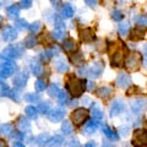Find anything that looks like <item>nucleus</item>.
Listing matches in <instances>:
<instances>
[{
    "instance_id": "13d9d810",
    "label": "nucleus",
    "mask_w": 147,
    "mask_h": 147,
    "mask_svg": "<svg viewBox=\"0 0 147 147\" xmlns=\"http://www.w3.org/2000/svg\"><path fill=\"white\" fill-rule=\"evenodd\" d=\"M102 147H114L113 145H110L109 142H103V145H102Z\"/></svg>"
},
{
    "instance_id": "052dcab7",
    "label": "nucleus",
    "mask_w": 147,
    "mask_h": 147,
    "mask_svg": "<svg viewBox=\"0 0 147 147\" xmlns=\"http://www.w3.org/2000/svg\"><path fill=\"white\" fill-rule=\"evenodd\" d=\"M144 66H145V69L147 70V57L144 58Z\"/></svg>"
},
{
    "instance_id": "5701e85b",
    "label": "nucleus",
    "mask_w": 147,
    "mask_h": 147,
    "mask_svg": "<svg viewBox=\"0 0 147 147\" xmlns=\"http://www.w3.org/2000/svg\"><path fill=\"white\" fill-rule=\"evenodd\" d=\"M91 113H92V115H93V118L97 119V120H100V119H103V112L99 109V107L97 105V103L92 102V104H91Z\"/></svg>"
},
{
    "instance_id": "f704fd0d",
    "label": "nucleus",
    "mask_w": 147,
    "mask_h": 147,
    "mask_svg": "<svg viewBox=\"0 0 147 147\" xmlns=\"http://www.w3.org/2000/svg\"><path fill=\"white\" fill-rule=\"evenodd\" d=\"M49 140H50V137H49V135H47V134H42V135H39V136L37 137V139H36L37 144H38L39 146H44V145H48Z\"/></svg>"
},
{
    "instance_id": "4468645a",
    "label": "nucleus",
    "mask_w": 147,
    "mask_h": 147,
    "mask_svg": "<svg viewBox=\"0 0 147 147\" xmlns=\"http://www.w3.org/2000/svg\"><path fill=\"white\" fill-rule=\"evenodd\" d=\"M64 115H65V112H64L63 109H60V108H57V109L50 110V112L48 113V119L50 121H53V123H58V121L63 120Z\"/></svg>"
},
{
    "instance_id": "f257e3e1",
    "label": "nucleus",
    "mask_w": 147,
    "mask_h": 147,
    "mask_svg": "<svg viewBox=\"0 0 147 147\" xmlns=\"http://www.w3.org/2000/svg\"><path fill=\"white\" fill-rule=\"evenodd\" d=\"M86 81H80L77 80L76 77H71V79H69L67 82H66V87L69 92L72 94V97L75 98H79L80 96L84 93V91L86 90Z\"/></svg>"
},
{
    "instance_id": "7ed1b4c3",
    "label": "nucleus",
    "mask_w": 147,
    "mask_h": 147,
    "mask_svg": "<svg viewBox=\"0 0 147 147\" xmlns=\"http://www.w3.org/2000/svg\"><path fill=\"white\" fill-rule=\"evenodd\" d=\"M22 52H24V47H22L21 44H15V45H10V47H7L6 49H4L3 54L9 60H11V59L21 57Z\"/></svg>"
},
{
    "instance_id": "0eeeda50",
    "label": "nucleus",
    "mask_w": 147,
    "mask_h": 147,
    "mask_svg": "<svg viewBox=\"0 0 147 147\" xmlns=\"http://www.w3.org/2000/svg\"><path fill=\"white\" fill-rule=\"evenodd\" d=\"M147 108V99L146 98H136L131 103V112L134 114H141Z\"/></svg>"
},
{
    "instance_id": "c9c22d12",
    "label": "nucleus",
    "mask_w": 147,
    "mask_h": 147,
    "mask_svg": "<svg viewBox=\"0 0 147 147\" xmlns=\"http://www.w3.org/2000/svg\"><path fill=\"white\" fill-rule=\"evenodd\" d=\"M15 26L18 30H25V28H28L30 27L28 22H27L26 20H24V18H17V20L15 21Z\"/></svg>"
},
{
    "instance_id": "423d86ee",
    "label": "nucleus",
    "mask_w": 147,
    "mask_h": 147,
    "mask_svg": "<svg viewBox=\"0 0 147 147\" xmlns=\"http://www.w3.org/2000/svg\"><path fill=\"white\" fill-rule=\"evenodd\" d=\"M87 117H88V112H87V109L77 108L76 110H74L71 119L74 120V123H75L76 125H81V124L87 119Z\"/></svg>"
},
{
    "instance_id": "09e8293b",
    "label": "nucleus",
    "mask_w": 147,
    "mask_h": 147,
    "mask_svg": "<svg viewBox=\"0 0 147 147\" xmlns=\"http://www.w3.org/2000/svg\"><path fill=\"white\" fill-rule=\"evenodd\" d=\"M69 147H80V142H79V140H76V139L70 140V142H69Z\"/></svg>"
},
{
    "instance_id": "37998d69",
    "label": "nucleus",
    "mask_w": 147,
    "mask_h": 147,
    "mask_svg": "<svg viewBox=\"0 0 147 147\" xmlns=\"http://www.w3.org/2000/svg\"><path fill=\"white\" fill-rule=\"evenodd\" d=\"M58 97H59V103H60V104H66L67 103V94H66V92H60V93H59V96H58Z\"/></svg>"
},
{
    "instance_id": "a19ab883",
    "label": "nucleus",
    "mask_w": 147,
    "mask_h": 147,
    "mask_svg": "<svg viewBox=\"0 0 147 147\" xmlns=\"http://www.w3.org/2000/svg\"><path fill=\"white\" fill-rule=\"evenodd\" d=\"M45 88H47V84H45L44 80H38L36 82V90L37 91H44Z\"/></svg>"
},
{
    "instance_id": "2eb2a0df",
    "label": "nucleus",
    "mask_w": 147,
    "mask_h": 147,
    "mask_svg": "<svg viewBox=\"0 0 147 147\" xmlns=\"http://www.w3.org/2000/svg\"><path fill=\"white\" fill-rule=\"evenodd\" d=\"M80 38H81L82 42H86V43L92 42V40L96 38L93 30L92 28H82V30H80Z\"/></svg>"
},
{
    "instance_id": "aec40b11",
    "label": "nucleus",
    "mask_w": 147,
    "mask_h": 147,
    "mask_svg": "<svg viewBox=\"0 0 147 147\" xmlns=\"http://www.w3.org/2000/svg\"><path fill=\"white\" fill-rule=\"evenodd\" d=\"M30 65H31V70H32V72H33L36 76H40V75H42V72H43L42 64H40L38 60H37V59H32Z\"/></svg>"
},
{
    "instance_id": "ddd939ff",
    "label": "nucleus",
    "mask_w": 147,
    "mask_h": 147,
    "mask_svg": "<svg viewBox=\"0 0 147 147\" xmlns=\"http://www.w3.org/2000/svg\"><path fill=\"white\" fill-rule=\"evenodd\" d=\"M145 33H146V27L145 26H137L131 31L130 39L131 40H141V39L145 38Z\"/></svg>"
},
{
    "instance_id": "8fccbe9b",
    "label": "nucleus",
    "mask_w": 147,
    "mask_h": 147,
    "mask_svg": "<svg viewBox=\"0 0 147 147\" xmlns=\"http://www.w3.org/2000/svg\"><path fill=\"white\" fill-rule=\"evenodd\" d=\"M21 4V6L22 7H25V9H28V7H31V5H32V1H30V0H24V1H21L20 3Z\"/></svg>"
},
{
    "instance_id": "7c9ffc66",
    "label": "nucleus",
    "mask_w": 147,
    "mask_h": 147,
    "mask_svg": "<svg viewBox=\"0 0 147 147\" xmlns=\"http://www.w3.org/2000/svg\"><path fill=\"white\" fill-rule=\"evenodd\" d=\"M61 131H63V134L65 136L71 135L72 134V125H71V123L70 121H64L63 125H61Z\"/></svg>"
},
{
    "instance_id": "f8f14e48",
    "label": "nucleus",
    "mask_w": 147,
    "mask_h": 147,
    "mask_svg": "<svg viewBox=\"0 0 147 147\" xmlns=\"http://www.w3.org/2000/svg\"><path fill=\"white\" fill-rule=\"evenodd\" d=\"M115 84L118 87H120V88H126L127 86L131 85V77L127 75V74H119L117 80H115Z\"/></svg>"
},
{
    "instance_id": "4c0bfd02",
    "label": "nucleus",
    "mask_w": 147,
    "mask_h": 147,
    "mask_svg": "<svg viewBox=\"0 0 147 147\" xmlns=\"http://www.w3.org/2000/svg\"><path fill=\"white\" fill-rule=\"evenodd\" d=\"M25 99L31 103H34V102H38L39 100V96L34 94V93H27V94H25Z\"/></svg>"
},
{
    "instance_id": "4be33fe9",
    "label": "nucleus",
    "mask_w": 147,
    "mask_h": 147,
    "mask_svg": "<svg viewBox=\"0 0 147 147\" xmlns=\"http://www.w3.org/2000/svg\"><path fill=\"white\" fill-rule=\"evenodd\" d=\"M98 125H99V123L98 121H88L85 125V127H84V132L86 135H92V134H94L96 132V130H97V127H98Z\"/></svg>"
},
{
    "instance_id": "3c124183",
    "label": "nucleus",
    "mask_w": 147,
    "mask_h": 147,
    "mask_svg": "<svg viewBox=\"0 0 147 147\" xmlns=\"http://www.w3.org/2000/svg\"><path fill=\"white\" fill-rule=\"evenodd\" d=\"M87 74H88V70H87L86 67H81V69H79V75H80V76L84 77V76L87 75Z\"/></svg>"
},
{
    "instance_id": "c03bdc74",
    "label": "nucleus",
    "mask_w": 147,
    "mask_h": 147,
    "mask_svg": "<svg viewBox=\"0 0 147 147\" xmlns=\"http://www.w3.org/2000/svg\"><path fill=\"white\" fill-rule=\"evenodd\" d=\"M28 28L31 30L32 33H37V32L39 31V28H40V22H38V21L33 22V24H32V25H30Z\"/></svg>"
},
{
    "instance_id": "2f4dec72",
    "label": "nucleus",
    "mask_w": 147,
    "mask_h": 147,
    "mask_svg": "<svg viewBox=\"0 0 147 147\" xmlns=\"http://www.w3.org/2000/svg\"><path fill=\"white\" fill-rule=\"evenodd\" d=\"M38 110H37V108L34 107H32V105H30V107H27L25 109V113H26V115L31 118V119H37V117H38Z\"/></svg>"
},
{
    "instance_id": "9b49d317",
    "label": "nucleus",
    "mask_w": 147,
    "mask_h": 147,
    "mask_svg": "<svg viewBox=\"0 0 147 147\" xmlns=\"http://www.w3.org/2000/svg\"><path fill=\"white\" fill-rule=\"evenodd\" d=\"M1 37L4 40H13L17 37V32L16 30L11 26H5L1 30Z\"/></svg>"
},
{
    "instance_id": "9d476101",
    "label": "nucleus",
    "mask_w": 147,
    "mask_h": 147,
    "mask_svg": "<svg viewBox=\"0 0 147 147\" xmlns=\"http://www.w3.org/2000/svg\"><path fill=\"white\" fill-rule=\"evenodd\" d=\"M124 108H125V105H124V102L121 99H114L112 105H110V117H118L120 113H123Z\"/></svg>"
},
{
    "instance_id": "f3484780",
    "label": "nucleus",
    "mask_w": 147,
    "mask_h": 147,
    "mask_svg": "<svg viewBox=\"0 0 147 147\" xmlns=\"http://www.w3.org/2000/svg\"><path fill=\"white\" fill-rule=\"evenodd\" d=\"M102 130H103V134L107 136L109 140H112V141H118V140H119L118 132H115V131L113 130V129H110V127L107 125V124H103Z\"/></svg>"
},
{
    "instance_id": "6e6552de",
    "label": "nucleus",
    "mask_w": 147,
    "mask_h": 147,
    "mask_svg": "<svg viewBox=\"0 0 147 147\" xmlns=\"http://www.w3.org/2000/svg\"><path fill=\"white\" fill-rule=\"evenodd\" d=\"M103 70H104V63L97 61L88 69V74H87V75H88L91 79H98L103 74Z\"/></svg>"
},
{
    "instance_id": "473e14b6",
    "label": "nucleus",
    "mask_w": 147,
    "mask_h": 147,
    "mask_svg": "<svg viewBox=\"0 0 147 147\" xmlns=\"http://www.w3.org/2000/svg\"><path fill=\"white\" fill-rule=\"evenodd\" d=\"M48 93H49V96H52V97H58L59 93H60V88H59L58 85L52 84L48 87Z\"/></svg>"
},
{
    "instance_id": "e433bc0d",
    "label": "nucleus",
    "mask_w": 147,
    "mask_h": 147,
    "mask_svg": "<svg viewBox=\"0 0 147 147\" xmlns=\"http://www.w3.org/2000/svg\"><path fill=\"white\" fill-rule=\"evenodd\" d=\"M121 60H123V57H121V54L119 52L115 53V54H113V57H112V65L119 66L121 64Z\"/></svg>"
},
{
    "instance_id": "de8ad7c7",
    "label": "nucleus",
    "mask_w": 147,
    "mask_h": 147,
    "mask_svg": "<svg viewBox=\"0 0 147 147\" xmlns=\"http://www.w3.org/2000/svg\"><path fill=\"white\" fill-rule=\"evenodd\" d=\"M135 21L137 22L139 25H147V17H142V16H137L135 17Z\"/></svg>"
},
{
    "instance_id": "ea45409f",
    "label": "nucleus",
    "mask_w": 147,
    "mask_h": 147,
    "mask_svg": "<svg viewBox=\"0 0 147 147\" xmlns=\"http://www.w3.org/2000/svg\"><path fill=\"white\" fill-rule=\"evenodd\" d=\"M37 110H39L40 113H49V103L48 102H42V103H39V105H38V109Z\"/></svg>"
},
{
    "instance_id": "c756f323",
    "label": "nucleus",
    "mask_w": 147,
    "mask_h": 147,
    "mask_svg": "<svg viewBox=\"0 0 147 147\" xmlns=\"http://www.w3.org/2000/svg\"><path fill=\"white\" fill-rule=\"evenodd\" d=\"M118 31H119V34H121L123 37L127 36L129 31H130V25H129V22H121L118 27Z\"/></svg>"
},
{
    "instance_id": "864d4df0",
    "label": "nucleus",
    "mask_w": 147,
    "mask_h": 147,
    "mask_svg": "<svg viewBox=\"0 0 147 147\" xmlns=\"http://www.w3.org/2000/svg\"><path fill=\"white\" fill-rule=\"evenodd\" d=\"M86 4H87L88 6L93 7V6H96V4H97V1H90V0H86Z\"/></svg>"
},
{
    "instance_id": "1a4fd4ad",
    "label": "nucleus",
    "mask_w": 147,
    "mask_h": 147,
    "mask_svg": "<svg viewBox=\"0 0 147 147\" xmlns=\"http://www.w3.org/2000/svg\"><path fill=\"white\" fill-rule=\"evenodd\" d=\"M27 80H28V74H27L26 70H21L13 77V85H15V87H17V88H24L26 86Z\"/></svg>"
},
{
    "instance_id": "bf43d9fd",
    "label": "nucleus",
    "mask_w": 147,
    "mask_h": 147,
    "mask_svg": "<svg viewBox=\"0 0 147 147\" xmlns=\"http://www.w3.org/2000/svg\"><path fill=\"white\" fill-rule=\"evenodd\" d=\"M0 147H7L6 146V142L4 140H0Z\"/></svg>"
},
{
    "instance_id": "a878e982",
    "label": "nucleus",
    "mask_w": 147,
    "mask_h": 147,
    "mask_svg": "<svg viewBox=\"0 0 147 147\" xmlns=\"http://www.w3.org/2000/svg\"><path fill=\"white\" fill-rule=\"evenodd\" d=\"M6 12L10 18H17V16L20 15V9H18L17 5H11L6 9Z\"/></svg>"
},
{
    "instance_id": "dca6fc26",
    "label": "nucleus",
    "mask_w": 147,
    "mask_h": 147,
    "mask_svg": "<svg viewBox=\"0 0 147 147\" xmlns=\"http://www.w3.org/2000/svg\"><path fill=\"white\" fill-rule=\"evenodd\" d=\"M65 24H61V22H59V24H57V26H55V28L53 31V38L55 39H63L64 36H65Z\"/></svg>"
},
{
    "instance_id": "cd10ccee",
    "label": "nucleus",
    "mask_w": 147,
    "mask_h": 147,
    "mask_svg": "<svg viewBox=\"0 0 147 147\" xmlns=\"http://www.w3.org/2000/svg\"><path fill=\"white\" fill-rule=\"evenodd\" d=\"M70 60L72 61L74 65L76 66H80V65H84V55L81 53H76L70 57Z\"/></svg>"
},
{
    "instance_id": "393cba45",
    "label": "nucleus",
    "mask_w": 147,
    "mask_h": 147,
    "mask_svg": "<svg viewBox=\"0 0 147 147\" xmlns=\"http://www.w3.org/2000/svg\"><path fill=\"white\" fill-rule=\"evenodd\" d=\"M13 127L11 124H3L1 126H0V134L6 136V137H11L12 134H13Z\"/></svg>"
},
{
    "instance_id": "bb28decb",
    "label": "nucleus",
    "mask_w": 147,
    "mask_h": 147,
    "mask_svg": "<svg viewBox=\"0 0 147 147\" xmlns=\"http://www.w3.org/2000/svg\"><path fill=\"white\" fill-rule=\"evenodd\" d=\"M74 15V7L70 5V4H65L63 6V10H61V16L64 18H70Z\"/></svg>"
},
{
    "instance_id": "72a5a7b5",
    "label": "nucleus",
    "mask_w": 147,
    "mask_h": 147,
    "mask_svg": "<svg viewBox=\"0 0 147 147\" xmlns=\"http://www.w3.org/2000/svg\"><path fill=\"white\" fill-rule=\"evenodd\" d=\"M25 45L27 48H33L34 45H37V38L34 37V34H30L28 37H26Z\"/></svg>"
},
{
    "instance_id": "603ef678",
    "label": "nucleus",
    "mask_w": 147,
    "mask_h": 147,
    "mask_svg": "<svg viewBox=\"0 0 147 147\" xmlns=\"http://www.w3.org/2000/svg\"><path fill=\"white\" fill-rule=\"evenodd\" d=\"M84 147H97V144H96L94 141H90V142H87Z\"/></svg>"
},
{
    "instance_id": "20e7f679",
    "label": "nucleus",
    "mask_w": 147,
    "mask_h": 147,
    "mask_svg": "<svg viewBox=\"0 0 147 147\" xmlns=\"http://www.w3.org/2000/svg\"><path fill=\"white\" fill-rule=\"evenodd\" d=\"M15 69H16V65L7 59L3 64H0V77H3V79L10 77L13 74V71H15Z\"/></svg>"
},
{
    "instance_id": "4d7b16f0",
    "label": "nucleus",
    "mask_w": 147,
    "mask_h": 147,
    "mask_svg": "<svg viewBox=\"0 0 147 147\" xmlns=\"http://www.w3.org/2000/svg\"><path fill=\"white\" fill-rule=\"evenodd\" d=\"M87 84H88V87H87V88H88L90 91L94 88V85H93V84H92V82H87Z\"/></svg>"
},
{
    "instance_id": "a211bd4d",
    "label": "nucleus",
    "mask_w": 147,
    "mask_h": 147,
    "mask_svg": "<svg viewBox=\"0 0 147 147\" xmlns=\"http://www.w3.org/2000/svg\"><path fill=\"white\" fill-rule=\"evenodd\" d=\"M54 66H55V69H57L59 72H61V74L69 70V65H67V63H66V60H65L64 58H58V59H55Z\"/></svg>"
},
{
    "instance_id": "49530a36",
    "label": "nucleus",
    "mask_w": 147,
    "mask_h": 147,
    "mask_svg": "<svg viewBox=\"0 0 147 147\" xmlns=\"http://www.w3.org/2000/svg\"><path fill=\"white\" fill-rule=\"evenodd\" d=\"M50 58H52V57L49 55V53L47 52V50H45V52H42V53H40V60H42V61L47 63V61H49V59H50Z\"/></svg>"
},
{
    "instance_id": "0e129e2a",
    "label": "nucleus",
    "mask_w": 147,
    "mask_h": 147,
    "mask_svg": "<svg viewBox=\"0 0 147 147\" xmlns=\"http://www.w3.org/2000/svg\"><path fill=\"white\" fill-rule=\"evenodd\" d=\"M146 17H147V16H146Z\"/></svg>"
},
{
    "instance_id": "f03ea898",
    "label": "nucleus",
    "mask_w": 147,
    "mask_h": 147,
    "mask_svg": "<svg viewBox=\"0 0 147 147\" xmlns=\"http://www.w3.org/2000/svg\"><path fill=\"white\" fill-rule=\"evenodd\" d=\"M142 63V57L139 53H132L126 58L125 60V67L130 71H136L140 67Z\"/></svg>"
},
{
    "instance_id": "6ab92c4d",
    "label": "nucleus",
    "mask_w": 147,
    "mask_h": 147,
    "mask_svg": "<svg viewBox=\"0 0 147 147\" xmlns=\"http://www.w3.org/2000/svg\"><path fill=\"white\" fill-rule=\"evenodd\" d=\"M17 129L20 130L21 132H30L31 131V126H30V123L27 119H25V117H21L20 119L17 120Z\"/></svg>"
},
{
    "instance_id": "79ce46f5",
    "label": "nucleus",
    "mask_w": 147,
    "mask_h": 147,
    "mask_svg": "<svg viewBox=\"0 0 147 147\" xmlns=\"http://www.w3.org/2000/svg\"><path fill=\"white\" fill-rule=\"evenodd\" d=\"M130 130H131V127L129 125H123V126L119 127V132H120L123 136H127L130 134Z\"/></svg>"
},
{
    "instance_id": "39448f33",
    "label": "nucleus",
    "mask_w": 147,
    "mask_h": 147,
    "mask_svg": "<svg viewBox=\"0 0 147 147\" xmlns=\"http://www.w3.org/2000/svg\"><path fill=\"white\" fill-rule=\"evenodd\" d=\"M132 145L135 147H144L147 145V132L145 130H136L132 137Z\"/></svg>"
},
{
    "instance_id": "e2e57ef3",
    "label": "nucleus",
    "mask_w": 147,
    "mask_h": 147,
    "mask_svg": "<svg viewBox=\"0 0 147 147\" xmlns=\"http://www.w3.org/2000/svg\"><path fill=\"white\" fill-rule=\"evenodd\" d=\"M3 22V17H1V15H0V24Z\"/></svg>"
},
{
    "instance_id": "5fc2aeb1",
    "label": "nucleus",
    "mask_w": 147,
    "mask_h": 147,
    "mask_svg": "<svg viewBox=\"0 0 147 147\" xmlns=\"http://www.w3.org/2000/svg\"><path fill=\"white\" fill-rule=\"evenodd\" d=\"M84 103H85V104H91L92 102H91V99H90L88 97H85V98H84Z\"/></svg>"
},
{
    "instance_id": "b1692460",
    "label": "nucleus",
    "mask_w": 147,
    "mask_h": 147,
    "mask_svg": "<svg viewBox=\"0 0 147 147\" xmlns=\"http://www.w3.org/2000/svg\"><path fill=\"white\" fill-rule=\"evenodd\" d=\"M63 48H64V50H66V52H74V50L77 49V44L72 38H69V39L64 40Z\"/></svg>"
},
{
    "instance_id": "c85d7f7f",
    "label": "nucleus",
    "mask_w": 147,
    "mask_h": 147,
    "mask_svg": "<svg viewBox=\"0 0 147 147\" xmlns=\"http://www.w3.org/2000/svg\"><path fill=\"white\" fill-rule=\"evenodd\" d=\"M63 137L59 136V135H55L54 137H52V139L49 140L48 142V147H59L63 145Z\"/></svg>"
},
{
    "instance_id": "412c9836",
    "label": "nucleus",
    "mask_w": 147,
    "mask_h": 147,
    "mask_svg": "<svg viewBox=\"0 0 147 147\" xmlns=\"http://www.w3.org/2000/svg\"><path fill=\"white\" fill-rule=\"evenodd\" d=\"M113 93V88L109 86H103L97 90V96L99 98H103V99H107L108 97H110V94Z\"/></svg>"
},
{
    "instance_id": "58836bf2",
    "label": "nucleus",
    "mask_w": 147,
    "mask_h": 147,
    "mask_svg": "<svg viewBox=\"0 0 147 147\" xmlns=\"http://www.w3.org/2000/svg\"><path fill=\"white\" fill-rule=\"evenodd\" d=\"M112 18H113L114 21H121L123 18H124L123 11H120V10H114L112 12Z\"/></svg>"
},
{
    "instance_id": "a18cd8bd",
    "label": "nucleus",
    "mask_w": 147,
    "mask_h": 147,
    "mask_svg": "<svg viewBox=\"0 0 147 147\" xmlns=\"http://www.w3.org/2000/svg\"><path fill=\"white\" fill-rule=\"evenodd\" d=\"M47 52L49 53V55L50 57H53V55H57V54H59V52H60V49H59V47H57V45H53L52 48H49Z\"/></svg>"
},
{
    "instance_id": "6e6d98bb",
    "label": "nucleus",
    "mask_w": 147,
    "mask_h": 147,
    "mask_svg": "<svg viewBox=\"0 0 147 147\" xmlns=\"http://www.w3.org/2000/svg\"><path fill=\"white\" fill-rule=\"evenodd\" d=\"M12 147H25V146L22 145L21 142H18V141H17V142H15V144H13V146H12Z\"/></svg>"
},
{
    "instance_id": "680f3d73",
    "label": "nucleus",
    "mask_w": 147,
    "mask_h": 147,
    "mask_svg": "<svg viewBox=\"0 0 147 147\" xmlns=\"http://www.w3.org/2000/svg\"><path fill=\"white\" fill-rule=\"evenodd\" d=\"M144 49H145V53H146V54H147V44H146V45H145V48H144Z\"/></svg>"
}]
</instances>
